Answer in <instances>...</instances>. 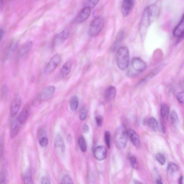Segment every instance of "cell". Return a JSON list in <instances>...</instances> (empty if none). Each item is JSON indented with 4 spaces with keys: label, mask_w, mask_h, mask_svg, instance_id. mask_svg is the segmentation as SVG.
<instances>
[{
    "label": "cell",
    "mask_w": 184,
    "mask_h": 184,
    "mask_svg": "<svg viewBox=\"0 0 184 184\" xmlns=\"http://www.w3.org/2000/svg\"><path fill=\"white\" fill-rule=\"evenodd\" d=\"M161 68L160 67L156 68L155 69L152 71L151 72L149 73V74L148 75V76H147L146 78H145L141 82V83H143V82H145L150 79L153 78V77L155 76V75L157 74V73L160 71V70Z\"/></svg>",
    "instance_id": "cell-27"
},
{
    "label": "cell",
    "mask_w": 184,
    "mask_h": 184,
    "mask_svg": "<svg viewBox=\"0 0 184 184\" xmlns=\"http://www.w3.org/2000/svg\"><path fill=\"white\" fill-rule=\"evenodd\" d=\"M70 32L67 29H64L56 35L54 40V44L58 45L64 43L68 39Z\"/></svg>",
    "instance_id": "cell-9"
},
{
    "label": "cell",
    "mask_w": 184,
    "mask_h": 184,
    "mask_svg": "<svg viewBox=\"0 0 184 184\" xmlns=\"http://www.w3.org/2000/svg\"><path fill=\"white\" fill-rule=\"evenodd\" d=\"M131 166L134 169H137L138 168V164L135 157L134 156H132L129 158Z\"/></svg>",
    "instance_id": "cell-36"
},
{
    "label": "cell",
    "mask_w": 184,
    "mask_h": 184,
    "mask_svg": "<svg viewBox=\"0 0 184 184\" xmlns=\"http://www.w3.org/2000/svg\"><path fill=\"white\" fill-rule=\"evenodd\" d=\"M116 94V90L115 87L110 86L107 89L105 94V99L108 102L112 101L115 99Z\"/></svg>",
    "instance_id": "cell-20"
},
{
    "label": "cell",
    "mask_w": 184,
    "mask_h": 184,
    "mask_svg": "<svg viewBox=\"0 0 184 184\" xmlns=\"http://www.w3.org/2000/svg\"><path fill=\"white\" fill-rule=\"evenodd\" d=\"M55 91V87L54 86L50 85L47 86L40 94V99L44 100L50 99L53 95Z\"/></svg>",
    "instance_id": "cell-10"
},
{
    "label": "cell",
    "mask_w": 184,
    "mask_h": 184,
    "mask_svg": "<svg viewBox=\"0 0 184 184\" xmlns=\"http://www.w3.org/2000/svg\"><path fill=\"white\" fill-rule=\"evenodd\" d=\"M148 124L150 128L152 131H156L158 128V123L157 121L153 117H151L149 120Z\"/></svg>",
    "instance_id": "cell-25"
},
{
    "label": "cell",
    "mask_w": 184,
    "mask_h": 184,
    "mask_svg": "<svg viewBox=\"0 0 184 184\" xmlns=\"http://www.w3.org/2000/svg\"><path fill=\"white\" fill-rule=\"evenodd\" d=\"M33 42L31 41H28L24 44L21 49L19 52V56L20 57H24L27 54L33 46Z\"/></svg>",
    "instance_id": "cell-22"
},
{
    "label": "cell",
    "mask_w": 184,
    "mask_h": 184,
    "mask_svg": "<svg viewBox=\"0 0 184 184\" xmlns=\"http://www.w3.org/2000/svg\"><path fill=\"white\" fill-rule=\"evenodd\" d=\"M91 9L88 7H84L77 15L75 22L77 23H82L86 21L90 16Z\"/></svg>",
    "instance_id": "cell-8"
},
{
    "label": "cell",
    "mask_w": 184,
    "mask_h": 184,
    "mask_svg": "<svg viewBox=\"0 0 184 184\" xmlns=\"http://www.w3.org/2000/svg\"><path fill=\"white\" fill-rule=\"evenodd\" d=\"M173 34L175 37L180 39L184 37V14L179 23L175 27Z\"/></svg>",
    "instance_id": "cell-13"
},
{
    "label": "cell",
    "mask_w": 184,
    "mask_h": 184,
    "mask_svg": "<svg viewBox=\"0 0 184 184\" xmlns=\"http://www.w3.org/2000/svg\"><path fill=\"white\" fill-rule=\"evenodd\" d=\"M124 37V32L123 30L120 31L117 34L112 47V50L115 52L120 48L119 47L123 41Z\"/></svg>",
    "instance_id": "cell-18"
},
{
    "label": "cell",
    "mask_w": 184,
    "mask_h": 184,
    "mask_svg": "<svg viewBox=\"0 0 184 184\" xmlns=\"http://www.w3.org/2000/svg\"><path fill=\"white\" fill-rule=\"evenodd\" d=\"M155 158L159 163L162 165H164L166 162V158L163 154L158 153L155 156Z\"/></svg>",
    "instance_id": "cell-29"
},
{
    "label": "cell",
    "mask_w": 184,
    "mask_h": 184,
    "mask_svg": "<svg viewBox=\"0 0 184 184\" xmlns=\"http://www.w3.org/2000/svg\"><path fill=\"white\" fill-rule=\"evenodd\" d=\"M156 20L148 8H145L139 26L140 32L142 38L145 37L151 24Z\"/></svg>",
    "instance_id": "cell-3"
},
{
    "label": "cell",
    "mask_w": 184,
    "mask_h": 184,
    "mask_svg": "<svg viewBox=\"0 0 184 184\" xmlns=\"http://www.w3.org/2000/svg\"><path fill=\"white\" fill-rule=\"evenodd\" d=\"M161 127H162V130L163 133L164 134H165L166 132V127L164 124L163 123H162V124H161Z\"/></svg>",
    "instance_id": "cell-41"
},
{
    "label": "cell",
    "mask_w": 184,
    "mask_h": 184,
    "mask_svg": "<svg viewBox=\"0 0 184 184\" xmlns=\"http://www.w3.org/2000/svg\"><path fill=\"white\" fill-rule=\"evenodd\" d=\"M134 184H143L141 182L138 181V180H135L134 181Z\"/></svg>",
    "instance_id": "cell-45"
},
{
    "label": "cell",
    "mask_w": 184,
    "mask_h": 184,
    "mask_svg": "<svg viewBox=\"0 0 184 184\" xmlns=\"http://www.w3.org/2000/svg\"><path fill=\"white\" fill-rule=\"evenodd\" d=\"M20 125L21 124L18 122L17 118H12L10 131V136L12 138L15 137L18 134L20 129Z\"/></svg>",
    "instance_id": "cell-15"
},
{
    "label": "cell",
    "mask_w": 184,
    "mask_h": 184,
    "mask_svg": "<svg viewBox=\"0 0 184 184\" xmlns=\"http://www.w3.org/2000/svg\"><path fill=\"white\" fill-rule=\"evenodd\" d=\"M115 145L119 149L123 150L127 146L128 135L127 130L123 127H120L116 129L114 134Z\"/></svg>",
    "instance_id": "cell-4"
},
{
    "label": "cell",
    "mask_w": 184,
    "mask_h": 184,
    "mask_svg": "<svg viewBox=\"0 0 184 184\" xmlns=\"http://www.w3.org/2000/svg\"><path fill=\"white\" fill-rule=\"evenodd\" d=\"M41 184H50V182L49 179L47 177H43L41 179Z\"/></svg>",
    "instance_id": "cell-39"
},
{
    "label": "cell",
    "mask_w": 184,
    "mask_h": 184,
    "mask_svg": "<svg viewBox=\"0 0 184 184\" xmlns=\"http://www.w3.org/2000/svg\"><path fill=\"white\" fill-rule=\"evenodd\" d=\"M127 133L133 145L137 148H140L141 143L137 134L134 131L130 129H128Z\"/></svg>",
    "instance_id": "cell-16"
},
{
    "label": "cell",
    "mask_w": 184,
    "mask_h": 184,
    "mask_svg": "<svg viewBox=\"0 0 184 184\" xmlns=\"http://www.w3.org/2000/svg\"><path fill=\"white\" fill-rule=\"evenodd\" d=\"M96 124L98 127H100L102 125L103 119L102 117L100 116H98L95 118Z\"/></svg>",
    "instance_id": "cell-38"
},
{
    "label": "cell",
    "mask_w": 184,
    "mask_h": 184,
    "mask_svg": "<svg viewBox=\"0 0 184 184\" xmlns=\"http://www.w3.org/2000/svg\"><path fill=\"white\" fill-rule=\"evenodd\" d=\"M171 123L173 126H176L178 121V118L177 114L176 112L173 111L171 114Z\"/></svg>",
    "instance_id": "cell-28"
},
{
    "label": "cell",
    "mask_w": 184,
    "mask_h": 184,
    "mask_svg": "<svg viewBox=\"0 0 184 184\" xmlns=\"http://www.w3.org/2000/svg\"><path fill=\"white\" fill-rule=\"evenodd\" d=\"M78 144L80 149L83 152L86 151L87 146L85 138L83 136H80L78 138Z\"/></svg>",
    "instance_id": "cell-26"
},
{
    "label": "cell",
    "mask_w": 184,
    "mask_h": 184,
    "mask_svg": "<svg viewBox=\"0 0 184 184\" xmlns=\"http://www.w3.org/2000/svg\"><path fill=\"white\" fill-rule=\"evenodd\" d=\"M99 2V1H85V7H88L90 9L93 8Z\"/></svg>",
    "instance_id": "cell-31"
},
{
    "label": "cell",
    "mask_w": 184,
    "mask_h": 184,
    "mask_svg": "<svg viewBox=\"0 0 184 184\" xmlns=\"http://www.w3.org/2000/svg\"><path fill=\"white\" fill-rule=\"evenodd\" d=\"M104 139L107 146L110 149V134L109 131H106L105 133Z\"/></svg>",
    "instance_id": "cell-32"
},
{
    "label": "cell",
    "mask_w": 184,
    "mask_h": 184,
    "mask_svg": "<svg viewBox=\"0 0 184 184\" xmlns=\"http://www.w3.org/2000/svg\"><path fill=\"white\" fill-rule=\"evenodd\" d=\"M87 115V111L86 109L83 108L81 111L80 115V118L82 120H85L86 118Z\"/></svg>",
    "instance_id": "cell-35"
},
{
    "label": "cell",
    "mask_w": 184,
    "mask_h": 184,
    "mask_svg": "<svg viewBox=\"0 0 184 184\" xmlns=\"http://www.w3.org/2000/svg\"><path fill=\"white\" fill-rule=\"evenodd\" d=\"M24 184H33L32 178L29 174H26L24 176Z\"/></svg>",
    "instance_id": "cell-34"
},
{
    "label": "cell",
    "mask_w": 184,
    "mask_h": 184,
    "mask_svg": "<svg viewBox=\"0 0 184 184\" xmlns=\"http://www.w3.org/2000/svg\"><path fill=\"white\" fill-rule=\"evenodd\" d=\"M130 54L127 47H120L117 50L116 62L117 66L120 70L124 71L128 67Z\"/></svg>",
    "instance_id": "cell-2"
},
{
    "label": "cell",
    "mask_w": 184,
    "mask_h": 184,
    "mask_svg": "<svg viewBox=\"0 0 184 184\" xmlns=\"http://www.w3.org/2000/svg\"><path fill=\"white\" fill-rule=\"evenodd\" d=\"M135 1L133 0H126L123 2L121 6V12L123 16L127 17L130 14L134 8Z\"/></svg>",
    "instance_id": "cell-7"
},
{
    "label": "cell",
    "mask_w": 184,
    "mask_h": 184,
    "mask_svg": "<svg viewBox=\"0 0 184 184\" xmlns=\"http://www.w3.org/2000/svg\"><path fill=\"white\" fill-rule=\"evenodd\" d=\"M21 105L22 100L20 96H16L12 101L10 107V113L12 115L14 116L17 114Z\"/></svg>",
    "instance_id": "cell-12"
},
{
    "label": "cell",
    "mask_w": 184,
    "mask_h": 184,
    "mask_svg": "<svg viewBox=\"0 0 184 184\" xmlns=\"http://www.w3.org/2000/svg\"><path fill=\"white\" fill-rule=\"evenodd\" d=\"M161 116L163 120L167 119L169 114V107L167 104L163 103L160 108Z\"/></svg>",
    "instance_id": "cell-24"
},
{
    "label": "cell",
    "mask_w": 184,
    "mask_h": 184,
    "mask_svg": "<svg viewBox=\"0 0 184 184\" xmlns=\"http://www.w3.org/2000/svg\"><path fill=\"white\" fill-rule=\"evenodd\" d=\"M177 100L180 103H184V92H179L177 95Z\"/></svg>",
    "instance_id": "cell-37"
},
{
    "label": "cell",
    "mask_w": 184,
    "mask_h": 184,
    "mask_svg": "<svg viewBox=\"0 0 184 184\" xmlns=\"http://www.w3.org/2000/svg\"><path fill=\"white\" fill-rule=\"evenodd\" d=\"M183 177L181 176L178 180L179 184H183Z\"/></svg>",
    "instance_id": "cell-42"
},
{
    "label": "cell",
    "mask_w": 184,
    "mask_h": 184,
    "mask_svg": "<svg viewBox=\"0 0 184 184\" xmlns=\"http://www.w3.org/2000/svg\"><path fill=\"white\" fill-rule=\"evenodd\" d=\"M82 131L84 133H86L88 132L89 131V126L87 125V124H84L82 126Z\"/></svg>",
    "instance_id": "cell-40"
},
{
    "label": "cell",
    "mask_w": 184,
    "mask_h": 184,
    "mask_svg": "<svg viewBox=\"0 0 184 184\" xmlns=\"http://www.w3.org/2000/svg\"><path fill=\"white\" fill-rule=\"evenodd\" d=\"M72 62L68 61L63 65L59 71V75L61 78H64L69 74L72 67Z\"/></svg>",
    "instance_id": "cell-17"
},
{
    "label": "cell",
    "mask_w": 184,
    "mask_h": 184,
    "mask_svg": "<svg viewBox=\"0 0 184 184\" xmlns=\"http://www.w3.org/2000/svg\"><path fill=\"white\" fill-rule=\"evenodd\" d=\"M54 145L55 150L58 153L60 154L64 153L65 150V146L64 140L60 134H57L56 136Z\"/></svg>",
    "instance_id": "cell-11"
},
{
    "label": "cell",
    "mask_w": 184,
    "mask_h": 184,
    "mask_svg": "<svg viewBox=\"0 0 184 184\" xmlns=\"http://www.w3.org/2000/svg\"><path fill=\"white\" fill-rule=\"evenodd\" d=\"M30 114L29 108H24L17 118L18 122L21 124H24L29 118Z\"/></svg>",
    "instance_id": "cell-21"
},
{
    "label": "cell",
    "mask_w": 184,
    "mask_h": 184,
    "mask_svg": "<svg viewBox=\"0 0 184 184\" xmlns=\"http://www.w3.org/2000/svg\"><path fill=\"white\" fill-rule=\"evenodd\" d=\"M79 104V100L78 96H73L70 99L69 106L70 109L73 112L76 111L78 109Z\"/></svg>",
    "instance_id": "cell-23"
},
{
    "label": "cell",
    "mask_w": 184,
    "mask_h": 184,
    "mask_svg": "<svg viewBox=\"0 0 184 184\" xmlns=\"http://www.w3.org/2000/svg\"><path fill=\"white\" fill-rule=\"evenodd\" d=\"M61 184H75L72 179L68 175H65L61 180Z\"/></svg>",
    "instance_id": "cell-30"
},
{
    "label": "cell",
    "mask_w": 184,
    "mask_h": 184,
    "mask_svg": "<svg viewBox=\"0 0 184 184\" xmlns=\"http://www.w3.org/2000/svg\"><path fill=\"white\" fill-rule=\"evenodd\" d=\"M62 61L60 54H56L52 56L44 68L45 74H48L53 72L60 64Z\"/></svg>",
    "instance_id": "cell-6"
},
{
    "label": "cell",
    "mask_w": 184,
    "mask_h": 184,
    "mask_svg": "<svg viewBox=\"0 0 184 184\" xmlns=\"http://www.w3.org/2000/svg\"><path fill=\"white\" fill-rule=\"evenodd\" d=\"M146 64L140 57L133 58L128 71V75L130 78H134L143 72L146 69Z\"/></svg>",
    "instance_id": "cell-1"
},
{
    "label": "cell",
    "mask_w": 184,
    "mask_h": 184,
    "mask_svg": "<svg viewBox=\"0 0 184 184\" xmlns=\"http://www.w3.org/2000/svg\"><path fill=\"white\" fill-rule=\"evenodd\" d=\"M157 184H163L160 179H158L156 180Z\"/></svg>",
    "instance_id": "cell-43"
},
{
    "label": "cell",
    "mask_w": 184,
    "mask_h": 184,
    "mask_svg": "<svg viewBox=\"0 0 184 184\" xmlns=\"http://www.w3.org/2000/svg\"><path fill=\"white\" fill-rule=\"evenodd\" d=\"M104 25L103 17L98 16L95 18L91 22L89 29V34L91 37H95L100 34Z\"/></svg>",
    "instance_id": "cell-5"
},
{
    "label": "cell",
    "mask_w": 184,
    "mask_h": 184,
    "mask_svg": "<svg viewBox=\"0 0 184 184\" xmlns=\"http://www.w3.org/2000/svg\"><path fill=\"white\" fill-rule=\"evenodd\" d=\"M94 155L98 160L102 161L106 158L107 155L106 149L104 146H98L94 150Z\"/></svg>",
    "instance_id": "cell-14"
},
{
    "label": "cell",
    "mask_w": 184,
    "mask_h": 184,
    "mask_svg": "<svg viewBox=\"0 0 184 184\" xmlns=\"http://www.w3.org/2000/svg\"><path fill=\"white\" fill-rule=\"evenodd\" d=\"M3 31L1 29V31H0V39L1 40L2 39L3 36Z\"/></svg>",
    "instance_id": "cell-44"
},
{
    "label": "cell",
    "mask_w": 184,
    "mask_h": 184,
    "mask_svg": "<svg viewBox=\"0 0 184 184\" xmlns=\"http://www.w3.org/2000/svg\"><path fill=\"white\" fill-rule=\"evenodd\" d=\"M168 169L171 172L175 173L178 171V168L174 163L171 162L168 165Z\"/></svg>",
    "instance_id": "cell-33"
},
{
    "label": "cell",
    "mask_w": 184,
    "mask_h": 184,
    "mask_svg": "<svg viewBox=\"0 0 184 184\" xmlns=\"http://www.w3.org/2000/svg\"><path fill=\"white\" fill-rule=\"evenodd\" d=\"M38 137L40 146L44 147L48 145L49 140L47 137V131L45 129H40L38 133Z\"/></svg>",
    "instance_id": "cell-19"
}]
</instances>
